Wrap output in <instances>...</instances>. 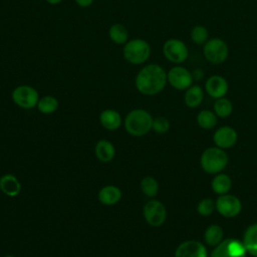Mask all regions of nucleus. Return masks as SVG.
<instances>
[{"label":"nucleus","instance_id":"f257e3e1","mask_svg":"<svg viewBox=\"0 0 257 257\" xmlns=\"http://www.w3.org/2000/svg\"><path fill=\"white\" fill-rule=\"evenodd\" d=\"M168 83L167 71L158 63L144 65L136 75L137 90L144 95H156L164 90Z\"/></svg>","mask_w":257,"mask_h":257},{"label":"nucleus","instance_id":"f03ea898","mask_svg":"<svg viewBox=\"0 0 257 257\" xmlns=\"http://www.w3.org/2000/svg\"><path fill=\"white\" fill-rule=\"evenodd\" d=\"M153 119L151 113L146 109L136 108L125 115L124 128L131 136L143 137L152 130Z\"/></svg>","mask_w":257,"mask_h":257},{"label":"nucleus","instance_id":"7ed1b4c3","mask_svg":"<svg viewBox=\"0 0 257 257\" xmlns=\"http://www.w3.org/2000/svg\"><path fill=\"white\" fill-rule=\"evenodd\" d=\"M152 53L150 43L143 38H133L123 45L122 55L126 62L134 65L146 63Z\"/></svg>","mask_w":257,"mask_h":257},{"label":"nucleus","instance_id":"20e7f679","mask_svg":"<svg viewBox=\"0 0 257 257\" xmlns=\"http://www.w3.org/2000/svg\"><path fill=\"white\" fill-rule=\"evenodd\" d=\"M228 164V156L223 149L212 147L206 149L201 157V167L208 174L222 172Z\"/></svg>","mask_w":257,"mask_h":257},{"label":"nucleus","instance_id":"39448f33","mask_svg":"<svg viewBox=\"0 0 257 257\" xmlns=\"http://www.w3.org/2000/svg\"><path fill=\"white\" fill-rule=\"evenodd\" d=\"M203 55L209 63L220 65L224 63L229 56L228 44L220 37L209 38L203 45Z\"/></svg>","mask_w":257,"mask_h":257},{"label":"nucleus","instance_id":"423d86ee","mask_svg":"<svg viewBox=\"0 0 257 257\" xmlns=\"http://www.w3.org/2000/svg\"><path fill=\"white\" fill-rule=\"evenodd\" d=\"M11 98L20 108L31 109L37 106L40 97L35 87L28 84H21L12 90Z\"/></svg>","mask_w":257,"mask_h":257},{"label":"nucleus","instance_id":"0eeeda50","mask_svg":"<svg viewBox=\"0 0 257 257\" xmlns=\"http://www.w3.org/2000/svg\"><path fill=\"white\" fill-rule=\"evenodd\" d=\"M163 54L165 58L174 64H181L189 57L187 44L179 38H169L163 44Z\"/></svg>","mask_w":257,"mask_h":257},{"label":"nucleus","instance_id":"6e6552de","mask_svg":"<svg viewBox=\"0 0 257 257\" xmlns=\"http://www.w3.org/2000/svg\"><path fill=\"white\" fill-rule=\"evenodd\" d=\"M167 80L177 90H186L194 82L192 71L181 64H176L167 71Z\"/></svg>","mask_w":257,"mask_h":257},{"label":"nucleus","instance_id":"1a4fd4ad","mask_svg":"<svg viewBox=\"0 0 257 257\" xmlns=\"http://www.w3.org/2000/svg\"><path fill=\"white\" fill-rule=\"evenodd\" d=\"M247 251L243 242L238 239L228 238L222 240L211 252V257H246Z\"/></svg>","mask_w":257,"mask_h":257},{"label":"nucleus","instance_id":"9d476101","mask_svg":"<svg viewBox=\"0 0 257 257\" xmlns=\"http://www.w3.org/2000/svg\"><path fill=\"white\" fill-rule=\"evenodd\" d=\"M143 215L149 225L153 227H160L167 219V210L162 202L152 199L145 204Z\"/></svg>","mask_w":257,"mask_h":257},{"label":"nucleus","instance_id":"9b49d317","mask_svg":"<svg viewBox=\"0 0 257 257\" xmlns=\"http://www.w3.org/2000/svg\"><path fill=\"white\" fill-rule=\"evenodd\" d=\"M215 203L218 213L225 218L236 217L242 210L241 201L234 195H220Z\"/></svg>","mask_w":257,"mask_h":257},{"label":"nucleus","instance_id":"f8f14e48","mask_svg":"<svg viewBox=\"0 0 257 257\" xmlns=\"http://www.w3.org/2000/svg\"><path fill=\"white\" fill-rule=\"evenodd\" d=\"M229 89V83L227 79L219 74H214L209 76L205 82L206 92L213 98L217 99L224 97Z\"/></svg>","mask_w":257,"mask_h":257},{"label":"nucleus","instance_id":"ddd939ff","mask_svg":"<svg viewBox=\"0 0 257 257\" xmlns=\"http://www.w3.org/2000/svg\"><path fill=\"white\" fill-rule=\"evenodd\" d=\"M175 257H208V252L207 248L201 242L187 240L177 247Z\"/></svg>","mask_w":257,"mask_h":257},{"label":"nucleus","instance_id":"4468645a","mask_svg":"<svg viewBox=\"0 0 257 257\" xmlns=\"http://www.w3.org/2000/svg\"><path fill=\"white\" fill-rule=\"evenodd\" d=\"M237 139L238 135L231 126H221L213 136L215 145L220 149H229L233 147L236 144Z\"/></svg>","mask_w":257,"mask_h":257},{"label":"nucleus","instance_id":"2eb2a0df","mask_svg":"<svg viewBox=\"0 0 257 257\" xmlns=\"http://www.w3.org/2000/svg\"><path fill=\"white\" fill-rule=\"evenodd\" d=\"M122 197L121 190L114 185H106L97 193L98 201L104 206H113L120 201Z\"/></svg>","mask_w":257,"mask_h":257},{"label":"nucleus","instance_id":"dca6fc26","mask_svg":"<svg viewBox=\"0 0 257 257\" xmlns=\"http://www.w3.org/2000/svg\"><path fill=\"white\" fill-rule=\"evenodd\" d=\"M99 122L107 131H115L122 124L120 113L112 108H105L99 113Z\"/></svg>","mask_w":257,"mask_h":257},{"label":"nucleus","instance_id":"f3484780","mask_svg":"<svg viewBox=\"0 0 257 257\" xmlns=\"http://www.w3.org/2000/svg\"><path fill=\"white\" fill-rule=\"evenodd\" d=\"M0 191L8 197H16L21 191V184L12 174H4L0 177Z\"/></svg>","mask_w":257,"mask_h":257},{"label":"nucleus","instance_id":"a211bd4d","mask_svg":"<svg viewBox=\"0 0 257 257\" xmlns=\"http://www.w3.org/2000/svg\"><path fill=\"white\" fill-rule=\"evenodd\" d=\"M94 154L98 161L102 163H108L112 161L115 157V148L107 140H99L95 144Z\"/></svg>","mask_w":257,"mask_h":257},{"label":"nucleus","instance_id":"6ab92c4d","mask_svg":"<svg viewBox=\"0 0 257 257\" xmlns=\"http://www.w3.org/2000/svg\"><path fill=\"white\" fill-rule=\"evenodd\" d=\"M204 99V90L199 84H192L185 90L184 101L188 107L195 108L201 105Z\"/></svg>","mask_w":257,"mask_h":257},{"label":"nucleus","instance_id":"aec40b11","mask_svg":"<svg viewBox=\"0 0 257 257\" xmlns=\"http://www.w3.org/2000/svg\"><path fill=\"white\" fill-rule=\"evenodd\" d=\"M242 242L247 253L257 257V223L250 225L246 229Z\"/></svg>","mask_w":257,"mask_h":257},{"label":"nucleus","instance_id":"412c9836","mask_svg":"<svg viewBox=\"0 0 257 257\" xmlns=\"http://www.w3.org/2000/svg\"><path fill=\"white\" fill-rule=\"evenodd\" d=\"M108 36L113 43L124 45L128 40V31L124 25L114 23L108 29Z\"/></svg>","mask_w":257,"mask_h":257},{"label":"nucleus","instance_id":"4be33fe9","mask_svg":"<svg viewBox=\"0 0 257 257\" xmlns=\"http://www.w3.org/2000/svg\"><path fill=\"white\" fill-rule=\"evenodd\" d=\"M232 187L231 178L226 174H217L212 181V189L218 195L227 194Z\"/></svg>","mask_w":257,"mask_h":257},{"label":"nucleus","instance_id":"5701e85b","mask_svg":"<svg viewBox=\"0 0 257 257\" xmlns=\"http://www.w3.org/2000/svg\"><path fill=\"white\" fill-rule=\"evenodd\" d=\"M59 106L58 99L53 95H44L39 98L37 109L43 114H50L57 110Z\"/></svg>","mask_w":257,"mask_h":257},{"label":"nucleus","instance_id":"b1692460","mask_svg":"<svg viewBox=\"0 0 257 257\" xmlns=\"http://www.w3.org/2000/svg\"><path fill=\"white\" fill-rule=\"evenodd\" d=\"M224 232L223 229L219 225H211L209 226L204 234L205 242L209 246H217L223 240Z\"/></svg>","mask_w":257,"mask_h":257},{"label":"nucleus","instance_id":"393cba45","mask_svg":"<svg viewBox=\"0 0 257 257\" xmlns=\"http://www.w3.org/2000/svg\"><path fill=\"white\" fill-rule=\"evenodd\" d=\"M217 121L218 120H217L216 113L209 109H203L199 111L197 115L198 124L205 130L213 128L217 124Z\"/></svg>","mask_w":257,"mask_h":257},{"label":"nucleus","instance_id":"a878e982","mask_svg":"<svg viewBox=\"0 0 257 257\" xmlns=\"http://www.w3.org/2000/svg\"><path fill=\"white\" fill-rule=\"evenodd\" d=\"M214 112L219 117H228L233 111V103L227 97L217 98L214 102Z\"/></svg>","mask_w":257,"mask_h":257},{"label":"nucleus","instance_id":"bb28decb","mask_svg":"<svg viewBox=\"0 0 257 257\" xmlns=\"http://www.w3.org/2000/svg\"><path fill=\"white\" fill-rule=\"evenodd\" d=\"M190 38L194 44L203 46L209 40V30L203 25H195L191 29Z\"/></svg>","mask_w":257,"mask_h":257},{"label":"nucleus","instance_id":"cd10ccee","mask_svg":"<svg viewBox=\"0 0 257 257\" xmlns=\"http://www.w3.org/2000/svg\"><path fill=\"white\" fill-rule=\"evenodd\" d=\"M141 190L144 195L149 198H154L157 196L159 192V184L158 181L151 176H147L142 179L141 181Z\"/></svg>","mask_w":257,"mask_h":257},{"label":"nucleus","instance_id":"c85d7f7f","mask_svg":"<svg viewBox=\"0 0 257 257\" xmlns=\"http://www.w3.org/2000/svg\"><path fill=\"white\" fill-rule=\"evenodd\" d=\"M216 209V203L209 198L201 200L197 206L198 213L202 216H210Z\"/></svg>","mask_w":257,"mask_h":257},{"label":"nucleus","instance_id":"c756f323","mask_svg":"<svg viewBox=\"0 0 257 257\" xmlns=\"http://www.w3.org/2000/svg\"><path fill=\"white\" fill-rule=\"evenodd\" d=\"M170 128V121L165 116H157L153 119L152 130L157 134H166Z\"/></svg>","mask_w":257,"mask_h":257},{"label":"nucleus","instance_id":"7c9ffc66","mask_svg":"<svg viewBox=\"0 0 257 257\" xmlns=\"http://www.w3.org/2000/svg\"><path fill=\"white\" fill-rule=\"evenodd\" d=\"M192 76H193V79L194 81H200L204 78L205 76V72L202 68H194L192 70Z\"/></svg>","mask_w":257,"mask_h":257},{"label":"nucleus","instance_id":"2f4dec72","mask_svg":"<svg viewBox=\"0 0 257 257\" xmlns=\"http://www.w3.org/2000/svg\"><path fill=\"white\" fill-rule=\"evenodd\" d=\"M74 1L81 8L89 7L93 3V0H74Z\"/></svg>","mask_w":257,"mask_h":257},{"label":"nucleus","instance_id":"473e14b6","mask_svg":"<svg viewBox=\"0 0 257 257\" xmlns=\"http://www.w3.org/2000/svg\"><path fill=\"white\" fill-rule=\"evenodd\" d=\"M48 4H50V5H57V4H59V3H61L63 0H45Z\"/></svg>","mask_w":257,"mask_h":257},{"label":"nucleus","instance_id":"72a5a7b5","mask_svg":"<svg viewBox=\"0 0 257 257\" xmlns=\"http://www.w3.org/2000/svg\"><path fill=\"white\" fill-rule=\"evenodd\" d=\"M3 257H14L12 254H7V255H5V256H3Z\"/></svg>","mask_w":257,"mask_h":257}]
</instances>
